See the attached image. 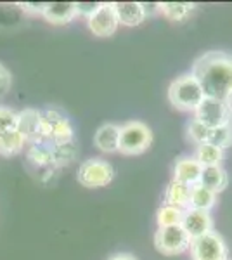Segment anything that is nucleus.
<instances>
[{"label":"nucleus","mask_w":232,"mask_h":260,"mask_svg":"<svg viewBox=\"0 0 232 260\" xmlns=\"http://www.w3.org/2000/svg\"><path fill=\"white\" fill-rule=\"evenodd\" d=\"M101 7V2H77V12L78 16H83L88 19L90 16H94V12Z\"/></svg>","instance_id":"nucleus-28"},{"label":"nucleus","mask_w":232,"mask_h":260,"mask_svg":"<svg viewBox=\"0 0 232 260\" xmlns=\"http://www.w3.org/2000/svg\"><path fill=\"white\" fill-rule=\"evenodd\" d=\"M210 132H212V128H208L206 125H203L196 118H192L187 123V139L191 141L194 146H201V144L210 142Z\"/></svg>","instance_id":"nucleus-23"},{"label":"nucleus","mask_w":232,"mask_h":260,"mask_svg":"<svg viewBox=\"0 0 232 260\" xmlns=\"http://www.w3.org/2000/svg\"><path fill=\"white\" fill-rule=\"evenodd\" d=\"M75 156V148L73 142H68V144H59V146H52V158H54V165H64V163H70Z\"/></svg>","instance_id":"nucleus-27"},{"label":"nucleus","mask_w":232,"mask_h":260,"mask_svg":"<svg viewBox=\"0 0 232 260\" xmlns=\"http://www.w3.org/2000/svg\"><path fill=\"white\" fill-rule=\"evenodd\" d=\"M108 260H137V258L130 253H116V255H113V257H109Z\"/></svg>","instance_id":"nucleus-32"},{"label":"nucleus","mask_w":232,"mask_h":260,"mask_svg":"<svg viewBox=\"0 0 232 260\" xmlns=\"http://www.w3.org/2000/svg\"><path fill=\"white\" fill-rule=\"evenodd\" d=\"M189 198H191V187L185 186V184H182V182L172 180V182L167 186V189H164L163 205H170V207H177V208H182V210H187Z\"/></svg>","instance_id":"nucleus-16"},{"label":"nucleus","mask_w":232,"mask_h":260,"mask_svg":"<svg viewBox=\"0 0 232 260\" xmlns=\"http://www.w3.org/2000/svg\"><path fill=\"white\" fill-rule=\"evenodd\" d=\"M18 6L23 9L24 12H28V14H44L45 11V6H47V2H19Z\"/></svg>","instance_id":"nucleus-29"},{"label":"nucleus","mask_w":232,"mask_h":260,"mask_svg":"<svg viewBox=\"0 0 232 260\" xmlns=\"http://www.w3.org/2000/svg\"><path fill=\"white\" fill-rule=\"evenodd\" d=\"M196 4L191 2H161L159 11L168 21H184L194 11Z\"/></svg>","instance_id":"nucleus-21"},{"label":"nucleus","mask_w":232,"mask_h":260,"mask_svg":"<svg viewBox=\"0 0 232 260\" xmlns=\"http://www.w3.org/2000/svg\"><path fill=\"white\" fill-rule=\"evenodd\" d=\"M73 125L62 113L56 110H49L44 113V121H42V137L44 144L50 142L52 146L68 144L73 142Z\"/></svg>","instance_id":"nucleus-5"},{"label":"nucleus","mask_w":232,"mask_h":260,"mask_svg":"<svg viewBox=\"0 0 232 260\" xmlns=\"http://www.w3.org/2000/svg\"><path fill=\"white\" fill-rule=\"evenodd\" d=\"M217 192L205 187L203 184H196L191 187V198H189V208L192 210L210 212L217 205Z\"/></svg>","instance_id":"nucleus-17"},{"label":"nucleus","mask_w":232,"mask_h":260,"mask_svg":"<svg viewBox=\"0 0 232 260\" xmlns=\"http://www.w3.org/2000/svg\"><path fill=\"white\" fill-rule=\"evenodd\" d=\"M194 118L200 120L208 128H217L232 123V103L206 98L201 103V106L194 111Z\"/></svg>","instance_id":"nucleus-8"},{"label":"nucleus","mask_w":232,"mask_h":260,"mask_svg":"<svg viewBox=\"0 0 232 260\" xmlns=\"http://www.w3.org/2000/svg\"><path fill=\"white\" fill-rule=\"evenodd\" d=\"M203 169L205 167L194 156H184L180 160H177L174 165V180L192 187L196 184H200L201 175H203Z\"/></svg>","instance_id":"nucleus-12"},{"label":"nucleus","mask_w":232,"mask_h":260,"mask_svg":"<svg viewBox=\"0 0 232 260\" xmlns=\"http://www.w3.org/2000/svg\"><path fill=\"white\" fill-rule=\"evenodd\" d=\"M11 83H12V75H11V71L6 68V66L0 62V95H4L7 90H9V87H11Z\"/></svg>","instance_id":"nucleus-30"},{"label":"nucleus","mask_w":232,"mask_h":260,"mask_svg":"<svg viewBox=\"0 0 232 260\" xmlns=\"http://www.w3.org/2000/svg\"><path fill=\"white\" fill-rule=\"evenodd\" d=\"M120 132L121 125L104 123L97 128L94 136L95 148L103 153H120Z\"/></svg>","instance_id":"nucleus-13"},{"label":"nucleus","mask_w":232,"mask_h":260,"mask_svg":"<svg viewBox=\"0 0 232 260\" xmlns=\"http://www.w3.org/2000/svg\"><path fill=\"white\" fill-rule=\"evenodd\" d=\"M185 210L177 207H170V205H163L156 213V222L158 228H172V225H182Z\"/></svg>","instance_id":"nucleus-22"},{"label":"nucleus","mask_w":232,"mask_h":260,"mask_svg":"<svg viewBox=\"0 0 232 260\" xmlns=\"http://www.w3.org/2000/svg\"><path fill=\"white\" fill-rule=\"evenodd\" d=\"M210 144L217 146L220 149L232 146V123L212 128V132H210Z\"/></svg>","instance_id":"nucleus-25"},{"label":"nucleus","mask_w":232,"mask_h":260,"mask_svg":"<svg viewBox=\"0 0 232 260\" xmlns=\"http://www.w3.org/2000/svg\"><path fill=\"white\" fill-rule=\"evenodd\" d=\"M19 123L18 128L24 136L28 144H44V137H42V121H44V113L39 110H24L19 111Z\"/></svg>","instance_id":"nucleus-10"},{"label":"nucleus","mask_w":232,"mask_h":260,"mask_svg":"<svg viewBox=\"0 0 232 260\" xmlns=\"http://www.w3.org/2000/svg\"><path fill=\"white\" fill-rule=\"evenodd\" d=\"M19 115L12 111L11 108L0 106V134L11 132V130H18Z\"/></svg>","instance_id":"nucleus-26"},{"label":"nucleus","mask_w":232,"mask_h":260,"mask_svg":"<svg viewBox=\"0 0 232 260\" xmlns=\"http://www.w3.org/2000/svg\"><path fill=\"white\" fill-rule=\"evenodd\" d=\"M182 228L185 229V233L189 234V238H191V241H192V240H196V238H201V236H205V234L212 233L213 217L210 215V212L187 208L184 215Z\"/></svg>","instance_id":"nucleus-11"},{"label":"nucleus","mask_w":232,"mask_h":260,"mask_svg":"<svg viewBox=\"0 0 232 260\" xmlns=\"http://www.w3.org/2000/svg\"><path fill=\"white\" fill-rule=\"evenodd\" d=\"M77 179L83 187H88V189L104 187L115 179V169L111 163L103 158H90L80 165Z\"/></svg>","instance_id":"nucleus-4"},{"label":"nucleus","mask_w":232,"mask_h":260,"mask_svg":"<svg viewBox=\"0 0 232 260\" xmlns=\"http://www.w3.org/2000/svg\"><path fill=\"white\" fill-rule=\"evenodd\" d=\"M191 73L197 78L208 99L232 103V54L210 50L192 64Z\"/></svg>","instance_id":"nucleus-1"},{"label":"nucleus","mask_w":232,"mask_h":260,"mask_svg":"<svg viewBox=\"0 0 232 260\" xmlns=\"http://www.w3.org/2000/svg\"><path fill=\"white\" fill-rule=\"evenodd\" d=\"M200 184H203L205 187L218 194V192L225 191V187L229 186V174L223 167H206V169H203Z\"/></svg>","instance_id":"nucleus-18"},{"label":"nucleus","mask_w":232,"mask_h":260,"mask_svg":"<svg viewBox=\"0 0 232 260\" xmlns=\"http://www.w3.org/2000/svg\"><path fill=\"white\" fill-rule=\"evenodd\" d=\"M168 101L175 110L180 111H196L201 103L206 99L205 90L197 78L192 73H185L177 77L168 87Z\"/></svg>","instance_id":"nucleus-2"},{"label":"nucleus","mask_w":232,"mask_h":260,"mask_svg":"<svg viewBox=\"0 0 232 260\" xmlns=\"http://www.w3.org/2000/svg\"><path fill=\"white\" fill-rule=\"evenodd\" d=\"M142 7H144L146 16H153L154 12H161V11H159V4H146V2H142Z\"/></svg>","instance_id":"nucleus-31"},{"label":"nucleus","mask_w":232,"mask_h":260,"mask_svg":"<svg viewBox=\"0 0 232 260\" xmlns=\"http://www.w3.org/2000/svg\"><path fill=\"white\" fill-rule=\"evenodd\" d=\"M115 11L118 21L123 26H139L147 16L142 7V2H115Z\"/></svg>","instance_id":"nucleus-15"},{"label":"nucleus","mask_w":232,"mask_h":260,"mask_svg":"<svg viewBox=\"0 0 232 260\" xmlns=\"http://www.w3.org/2000/svg\"><path fill=\"white\" fill-rule=\"evenodd\" d=\"M154 246L159 253L167 257L184 253L191 246V238L185 233L182 225H172V228H158L154 234Z\"/></svg>","instance_id":"nucleus-6"},{"label":"nucleus","mask_w":232,"mask_h":260,"mask_svg":"<svg viewBox=\"0 0 232 260\" xmlns=\"http://www.w3.org/2000/svg\"><path fill=\"white\" fill-rule=\"evenodd\" d=\"M28 160H31L37 167L54 165L52 148H49L45 144H33L28 151Z\"/></svg>","instance_id":"nucleus-24"},{"label":"nucleus","mask_w":232,"mask_h":260,"mask_svg":"<svg viewBox=\"0 0 232 260\" xmlns=\"http://www.w3.org/2000/svg\"><path fill=\"white\" fill-rule=\"evenodd\" d=\"M28 142L24 136L18 130H11V132L0 134V154L2 156H14L21 153Z\"/></svg>","instance_id":"nucleus-19"},{"label":"nucleus","mask_w":232,"mask_h":260,"mask_svg":"<svg viewBox=\"0 0 232 260\" xmlns=\"http://www.w3.org/2000/svg\"><path fill=\"white\" fill-rule=\"evenodd\" d=\"M88 30L95 37H111L115 35L120 21H118L115 2H101V7L94 12V16L87 19Z\"/></svg>","instance_id":"nucleus-9"},{"label":"nucleus","mask_w":232,"mask_h":260,"mask_svg":"<svg viewBox=\"0 0 232 260\" xmlns=\"http://www.w3.org/2000/svg\"><path fill=\"white\" fill-rule=\"evenodd\" d=\"M42 16L50 24H68L78 16L77 2H47Z\"/></svg>","instance_id":"nucleus-14"},{"label":"nucleus","mask_w":232,"mask_h":260,"mask_svg":"<svg viewBox=\"0 0 232 260\" xmlns=\"http://www.w3.org/2000/svg\"><path fill=\"white\" fill-rule=\"evenodd\" d=\"M153 144V132L144 121L132 120L121 125L120 132V153L126 156L142 154Z\"/></svg>","instance_id":"nucleus-3"},{"label":"nucleus","mask_w":232,"mask_h":260,"mask_svg":"<svg viewBox=\"0 0 232 260\" xmlns=\"http://www.w3.org/2000/svg\"><path fill=\"white\" fill-rule=\"evenodd\" d=\"M229 260H232V258H229Z\"/></svg>","instance_id":"nucleus-33"},{"label":"nucleus","mask_w":232,"mask_h":260,"mask_svg":"<svg viewBox=\"0 0 232 260\" xmlns=\"http://www.w3.org/2000/svg\"><path fill=\"white\" fill-rule=\"evenodd\" d=\"M191 260H229V248L218 233L205 234L191 241Z\"/></svg>","instance_id":"nucleus-7"},{"label":"nucleus","mask_w":232,"mask_h":260,"mask_svg":"<svg viewBox=\"0 0 232 260\" xmlns=\"http://www.w3.org/2000/svg\"><path fill=\"white\" fill-rule=\"evenodd\" d=\"M194 158L205 167H222V160H223V149L217 148V146L210 144H201L196 146V153H194Z\"/></svg>","instance_id":"nucleus-20"}]
</instances>
